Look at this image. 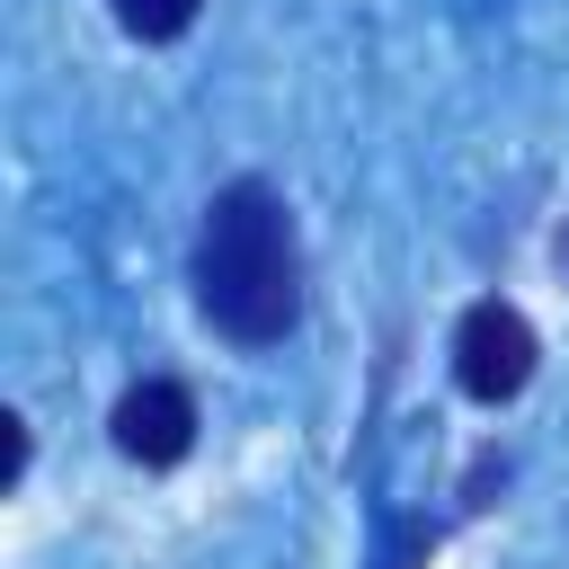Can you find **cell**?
Wrapping results in <instances>:
<instances>
[{
    "mask_svg": "<svg viewBox=\"0 0 569 569\" xmlns=\"http://www.w3.org/2000/svg\"><path fill=\"white\" fill-rule=\"evenodd\" d=\"M196 302L222 338L240 347H276L302 311V249H293V213L267 178H231L204 204L196 231Z\"/></svg>",
    "mask_w": 569,
    "mask_h": 569,
    "instance_id": "6da1fadb",
    "label": "cell"
},
{
    "mask_svg": "<svg viewBox=\"0 0 569 569\" xmlns=\"http://www.w3.org/2000/svg\"><path fill=\"white\" fill-rule=\"evenodd\" d=\"M533 329H525V311L516 302H471L462 311V329H453V382L471 391V400H516L525 382H533Z\"/></svg>",
    "mask_w": 569,
    "mask_h": 569,
    "instance_id": "7a4b0ae2",
    "label": "cell"
},
{
    "mask_svg": "<svg viewBox=\"0 0 569 569\" xmlns=\"http://www.w3.org/2000/svg\"><path fill=\"white\" fill-rule=\"evenodd\" d=\"M196 445V400H187V382H133L124 400H116V453L124 462H142V471H160V462H178Z\"/></svg>",
    "mask_w": 569,
    "mask_h": 569,
    "instance_id": "3957f363",
    "label": "cell"
},
{
    "mask_svg": "<svg viewBox=\"0 0 569 569\" xmlns=\"http://www.w3.org/2000/svg\"><path fill=\"white\" fill-rule=\"evenodd\" d=\"M196 9H204V0H116V27L142 36V44H169V36L196 27Z\"/></svg>",
    "mask_w": 569,
    "mask_h": 569,
    "instance_id": "277c9868",
    "label": "cell"
},
{
    "mask_svg": "<svg viewBox=\"0 0 569 569\" xmlns=\"http://www.w3.org/2000/svg\"><path fill=\"white\" fill-rule=\"evenodd\" d=\"M27 480V418H9V489Z\"/></svg>",
    "mask_w": 569,
    "mask_h": 569,
    "instance_id": "5b68a950",
    "label": "cell"
}]
</instances>
